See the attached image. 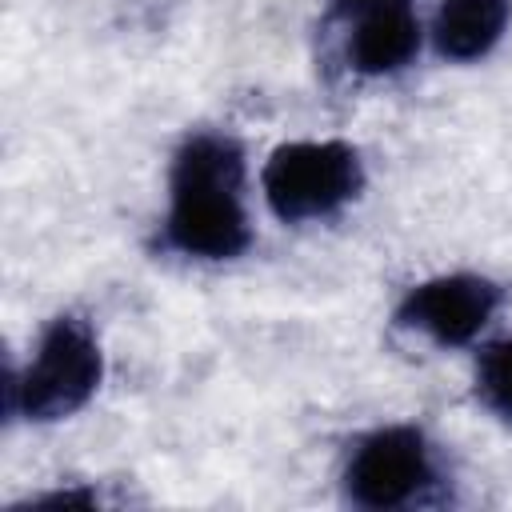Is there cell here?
<instances>
[{
    "mask_svg": "<svg viewBox=\"0 0 512 512\" xmlns=\"http://www.w3.org/2000/svg\"><path fill=\"white\" fill-rule=\"evenodd\" d=\"M244 188H248V156L240 140L212 128L188 132L172 152L160 244L200 264L244 256L252 244V216Z\"/></svg>",
    "mask_w": 512,
    "mask_h": 512,
    "instance_id": "1",
    "label": "cell"
},
{
    "mask_svg": "<svg viewBox=\"0 0 512 512\" xmlns=\"http://www.w3.org/2000/svg\"><path fill=\"white\" fill-rule=\"evenodd\" d=\"M104 380V352L92 324L76 312H60L44 324L24 368H8L4 380V416L56 424L76 416Z\"/></svg>",
    "mask_w": 512,
    "mask_h": 512,
    "instance_id": "2",
    "label": "cell"
},
{
    "mask_svg": "<svg viewBox=\"0 0 512 512\" xmlns=\"http://www.w3.org/2000/svg\"><path fill=\"white\" fill-rule=\"evenodd\" d=\"M260 188L284 224L328 220L364 192V160L348 140H288L264 160Z\"/></svg>",
    "mask_w": 512,
    "mask_h": 512,
    "instance_id": "3",
    "label": "cell"
},
{
    "mask_svg": "<svg viewBox=\"0 0 512 512\" xmlns=\"http://www.w3.org/2000/svg\"><path fill=\"white\" fill-rule=\"evenodd\" d=\"M344 500L368 512L412 508L432 496L440 484V460L424 428L416 424H380L364 432L340 472Z\"/></svg>",
    "mask_w": 512,
    "mask_h": 512,
    "instance_id": "4",
    "label": "cell"
},
{
    "mask_svg": "<svg viewBox=\"0 0 512 512\" xmlns=\"http://www.w3.org/2000/svg\"><path fill=\"white\" fill-rule=\"evenodd\" d=\"M504 304V288L480 272H444L412 284L392 320L404 332H416L440 348H464L484 336Z\"/></svg>",
    "mask_w": 512,
    "mask_h": 512,
    "instance_id": "5",
    "label": "cell"
},
{
    "mask_svg": "<svg viewBox=\"0 0 512 512\" xmlns=\"http://www.w3.org/2000/svg\"><path fill=\"white\" fill-rule=\"evenodd\" d=\"M420 44H424L420 16L404 0V4H380V8L352 16V32H348L344 52H348V68L356 76L384 80V76L404 72L416 60Z\"/></svg>",
    "mask_w": 512,
    "mask_h": 512,
    "instance_id": "6",
    "label": "cell"
},
{
    "mask_svg": "<svg viewBox=\"0 0 512 512\" xmlns=\"http://www.w3.org/2000/svg\"><path fill=\"white\" fill-rule=\"evenodd\" d=\"M512 0H440L432 16V44L452 64L484 60L508 32Z\"/></svg>",
    "mask_w": 512,
    "mask_h": 512,
    "instance_id": "7",
    "label": "cell"
},
{
    "mask_svg": "<svg viewBox=\"0 0 512 512\" xmlns=\"http://www.w3.org/2000/svg\"><path fill=\"white\" fill-rule=\"evenodd\" d=\"M476 400L500 424H512V336L484 344L476 356Z\"/></svg>",
    "mask_w": 512,
    "mask_h": 512,
    "instance_id": "8",
    "label": "cell"
},
{
    "mask_svg": "<svg viewBox=\"0 0 512 512\" xmlns=\"http://www.w3.org/2000/svg\"><path fill=\"white\" fill-rule=\"evenodd\" d=\"M32 508H96L100 496L92 488H60V492H44L28 500Z\"/></svg>",
    "mask_w": 512,
    "mask_h": 512,
    "instance_id": "9",
    "label": "cell"
},
{
    "mask_svg": "<svg viewBox=\"0 0 512 512\" xmlns=\"http://www.w3.org/2000/svg\"><path fill=\"white\" fill-rule=\"evenodd\" d=\"M380 4H404V0H332V8H336V16H360V12H368V8H380Z\"/></svg>",
    "mask_w": 512,
    "mask_h": 512,
    "instance_id": "10",
    "label": "cell"
}]
</instances>
